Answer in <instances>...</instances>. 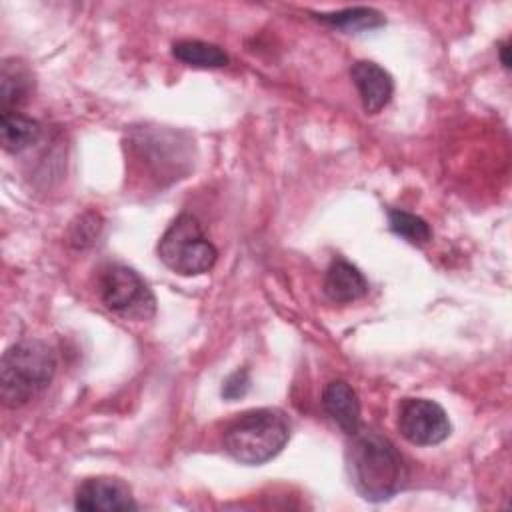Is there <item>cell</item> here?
<instances>
[{"label": "cell", "mask_w": 512, "mask_h": 512, "mask_svg": "<svg viewBox=\"0 0 512 512\" xmlns=\"http://www.w3.org/2000/svg\"><path fill=\"white\" fill-rule=\"evenodd\" d=\"M348 474L356 492L370 502L392 498L406 480L402 456L378 432L358 430L346 450Z\"/></svg>", "instance_id": "1"}, {"label": "cell", "mask_w": 512, "mask_h": 512, "mask_svg": "<svg viewBox=\"0 0 512 512\" xmlns=\"http://www.w3.org/2000/svg\"><path fill=\"white\" fill-rule=\"evenodd\" d=\"M290 440V422L278 408L240 414L224 432L226 452L240 464L258 466L282 452Z\"/></svg>", "instance_id": "2"}, {"label": "cell", "mask_w": 512, "mask_h": 512, "mask_svg": "<svg viewBox=\"0 0 512 512\" xmlns=\"http://www.w3.org/2000/svg\"><path fill=\"white\" fill-rule=\"evenodd\" d=\"M56 372L54 350L40 340H22L2 354L0 396L8 408H20L38 396Z\"/></svg>", "instance_id": "3"}, {"label": "cell", "mask_w": 512, "mask_h": 512, "mask_svg": "<svg viewBox=\"0 0 512 512\" xmlns=\"http://www.w3.org/2000/svg\"><path fill=\"white\" fill-rule=\"evenodd\" d=\"M158 258L180 276H198L216 264L218 250L204 234L198 218L182 212L162 234Z\"/></svg>", "instance_id": "4"}, {"label": "cell", "mask_w": 512, "mask_h": 512, "mask_svg": "<svg viewBox=\"0 0 512 512\" xmlns=\"http://www.w3.org/2000/svg\"><path fill=\"white\" fill-rule=\"evenodd\" d=\"M100 298L106 308L128 318H148L156 310V300L142 276L124 264L108 266L100 278Z\"/></svg>", "instance_id": "5"}, {"label": "cell", "mask_w": 512, "mask_h": 512, "mask_svg": "<svg viewBox=\"0 0 512 512\" xmlns=\"http://www.w3.org/2000/svg\"><path fill=\"white\" fill-rule=\"evenodd\" d=\"M400 434L416 446H434L450 436L446 410L428 398H406L398 410Z\"/></svg>", "instance_id": "6"}, {"label": "cell", "mask_w": 512, "mask_h": 512, "mask_svg": "<svg viewBox=\"0 0 512 512\" xmlns=\"http://www.w3.org/2000/svg\"><path fill=\"white\" fill-rule=\"evenodd\" d=\"M74 508L86 512H126L136 510L138 504L134 502L132 490L124 480L112 476H98L86 478L76 488Z\"/></svg>", "instance_id": "7"}, {"label": "cell", "mask_w": 512, "mask_h": 512, "mask_svg": "<svg viewBox=\"0 0 512 512\" xmlns=\"http://www.w3.org/2000/svg\"><path fill=\"white\" fill-rule=\"evenodd\" d=\"M352 82L360 94L362 108L368 114L380 112L392 98L394 82L392 76L376 62L370 60H358L350 68Z\"/></svg>", "instance_id": "8"}, {"label": "cell", "mask_w": 512, "mask_h": 512, "mask_svg": "<svg viewBox=\"0 0 512 512\" xmlns=\"http://www.w3.org/2000/svg\"><path fill=\"white\" fill-rule=\"evenodd\" d=\"M322 406L326 414L348 434L360 430V400L354 388L344 380H332L322 392Z\"/></svg>", "instance_id": "9"}, {"label": "cell", "mask_w": 512, "mask_h": 512, "mask_svg": "<svg viewBox=\"0 0 512 512\" xmlns=\"http://www.w3.org/2000/svg\"><path fill=\"white\" fill-rule=\"evenodd\" d=\"M324 292L332 302L346 304L362 298L368 292V282L354 264L338 258L326 270Z\"/></svg>", "instance_id": "10"}, {"label": "cell", "mask_w": 512, "mask_h": 512, "mask_svg": "<svg viewBox=\"0 0 512 512\" xmlns=\"http://www.w3.org/2000/svg\"><path fill=\"white\" fill-rule=\"evenodd\" d=\"M40 124L20 112L0 114V142L6 152H22L40 138Z\"/></svg>", "instance_id": "11"}, {"label": "cell", "mask_w": 512, "mask_h": 512, "mask_svg": "<svg viewBox=\"0 0 512 512\" xmlns=\"http://www.w3.org/2000/svg\"><path fill=\"white\" fill-rule=\"evenodd\" d=\"M32 90V76L16 60H6L0 74V108L2 112H16L26 102Z\"/></svg>", "instance_id": "12"}, {"label": "cell", "mask_w": 512, "mask_h": 512, "mask_svg": "<svg viewBox=\"0 0 512 512\" xmlns=\"http://www.w3.org/2000/svg\"><path fill=\"white\" fill-rule=\"evenodd\" d=\"M172 56L194 68H222L230 62L228 54L220 46L202 40L174 42Z\"/></svg>", "instance_id": "13"}, {"label": "cell", "mask_w": 512, "mask_h": 512, "mask_svg": "<svg viewBox=\"0 0 512 512\" xmlns=\"http://www.w3.org/2000/svg\"><path fill=\"white\" fill-rule=\"evenodd\" d=\"M314 18L332 28H340L344 32H364V30L378 28L386 22L378 10L366 8V6L344 8L338 12H322V14H314Z\"/></svg>", "instance_id": "14"}, {"label": "cell", "mask_w": 512, "mask_h": 512, "mask_svg": "<svg viewBox=\"0 0 512 512\" xmlns=\"http://www.w3.org/2000/svg\"><path fill=\"white\" fill-rule=\"evenodd\" d=\"M390 230L414 246H422L432 238V230L424 218L406 210H388Z\"/></svg>", "instance_id": "15"}, {"label": "cell", "mask_w": 512, "mask_h": 512, "mask_svg": "<svg viewBox=\"0 0 512 512\" xmlns=\"http://www.w3.org/2000/svg\"><path fill=\"white\" fill-rule=\"evenodd\" d=\"M102 230V218L94 212H88V214H82L78 218V222H74L70 226V232H68V242L74 246V248H86L90 244H94V240L98 238Z\"/></svg>", "instance_id": "16"}, {"label": "cell", "mask_w": 512, "mask_h": 512, "mask_svg": "<svg viewBox=\"0 0 512 512\" xmlns=\"http://www.w3.org/2000/svg\"><path fill=\"white\" fill-rule=\"evenodd\" d=\"M250 388V376H248V370L242 368V370H236L232 372L224 384H222V398L228 400V402H234L238 398H242Z\"/></svg>", "instance_id": "17"}, {"label": "cell", "mask_w": 512, "mask_h": 512, "mask_svg": "<svg viewBox=\"0 0 512 512\" xmlns=\"http://www.w3.org/2000/svg\"><path fill=\"white\" fill-rule=\"evenodd\" d=\"M498 52H500V62H502V66L508 70V68H510V42H508V40L502 42L500 48H498Z\"/></svg>", "instance_id": "18"}]
</instances>
